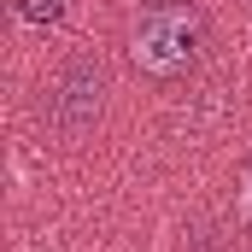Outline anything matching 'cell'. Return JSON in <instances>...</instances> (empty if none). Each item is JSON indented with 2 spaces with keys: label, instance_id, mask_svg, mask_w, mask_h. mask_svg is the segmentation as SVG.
<instances>
[{
  "label": "cell",
  "instance_id": "obj_2",
  "mask_svg": "<svg viewBox=\"0 0 252 252\" xmlns=\"http://www.w3.org/2000/svg\"><path fill=\"white\" fill-rule=\"evenodd\" d=\"M100 106H106V64L82 53V59H70V70L59 82V124L64 129H88L100 118Z\"/></svg>",
  "mask_w": 252,
  "mask_h": 252
},
{
  "label": "cell",
  "instance_id": "obj_1",
  "mask_svg": "<svg viewBox=\"0 0 252 252\" xmlns=\"http://www.w3.org/2000/svg\"><path fill=\"white\" fill-rule=\"evenodd\" d=\"M193 47H199V24L176 6H158L135 24V64L153 70V76H176L193 64Z\"/></svg>",
  "mask_w": 252,
  "mask_h": 252
},
{
  "label": "cell",
  "instance_id": "obj_4",
  "mask_svg": "<svg viewBox=\"0 0 252 252\" xmlns=\"http://www.w3.org/2000/svg\"><path fill=\"white\" fill-rule=\"evenodd\" d=\"M241 211H247V223H252V158H247V176H241Z\"/></svg>",
  "mask_w": 252,
  "mask_h": 252
},
{
  "label": "cell",
  "instance_id": "obj_3",
  "mask_svg": "<svg viewBox=\"0 0 252 252\" xmlns=\"http://www.w3.org/2000/svg\"><path fill=\"white\" fill-rule=\"evenodd\" d=\"M18 12H24L30 24H59V18H64V0H18Z\"/></svg>",
  "mask_w": 252,
  "mask_h": 252
}]
</instances>
